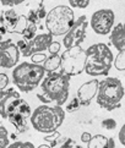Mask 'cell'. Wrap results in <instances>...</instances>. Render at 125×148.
Listing matches in <instances>:
<instances>
[{"label": "cell", "mask_w": 125, "mask_h": 148, "mask_svg": "<svg viewBox=\"0 0 125 148\" xmlns=\"http://www.w3.org/2000/svg\"><path fill=\"white\" fill-rule=\"evenodd\" d=\"M85 70L90 76H107L113 65V53L104 43H96L85 50Z\"/></svg>", "instance_id": "cell-1"}, {"label": "cell", "mask_w": 125, "mask_h": 148, "mask_svg": "<svg viewBox=\"0 0 125 148\" xmlns=\"http://www.w3.org/2000/svg\"><path fill=\"white\" fill-rule=\"evenodd\" d=\"M65 119V110L61 107H49L47 104L36 108L30 116L33 129L42 134H50L58 130Z\"/></svg>", "instance_id": "cell-2"}, {"label": "cell", "mask_w": 125, "mask_h": 148, "mask_svg": "<svg viewBox=\"0 0 125 148\" xmlns=\"http://www.w3.org/2000/svg\"><path fill=\"white\" fill-rule=\"evenodd\" d=\"M70 76L61 72H48L47 77L42 80L41 89L42 94L49 100V103L55 102L58 107L66 103L69 98Z\"/></svg>", "instance_id": "cell-3"}, {"label": "cell", "mask_w": 125, "mask_h": 148, "mask_svg": "<svg viewBox=\"0 0 125 148\" xmlns=\"http://www.w3.org/2000/svg\"><path fill=\"white\" fill-rule=\"evenodd\" d=\"M45 76V71L42 65L33 62H21L12 71V82L21 92H31L36 89Z\"/></svg>", "instance_id": "cell-4"}, {"label": "cell", "mask_w": 125, "mask_h": 148, "mask_svg": "<svg viewBox=\"0 0 125 148\" xmlns=\"http://www.w3.org/2000/svg\"><path fill=\"white\" fill-rule=\"evenodd\" d=\"M97 104L106 110H114L120 107L124 97V87L117 77H106L98 82Z\"/></svg>", "instance_id": "cell-5"}, {"label": "cell", "mask_w": 125, "mask_h": 148, "mask_svg": "<svg viewBox=\"0 0 125 148\" xmlns=\"http://www.w3.org/2000/svg\"><path fill=\"white\" fill-rule=\"evenodd\" d=\"M75 21L74 11L70 6L58 5L50 10L44 17L45 28L52 36H65Z\"/></svg>", "instance_id": "cell-6"}, {"label": "cell", "mask_w": 125, "mask_h": 148, "mask_svg": "<svg viewBox=\"0 0 125 148\" xmlns=\"http://www.w3.org/2000/svg\"><path fill=\"white\" fill-rule=\"evenodd\" d=\"M86 64V54L81 47H72L66 49L60 55V69L61 73L67 76L80 75L85 70Z\"/></svg>", "instance_id": "cell-7"}, {"label": "cell", "mask_w": 125, "mask_h": 148, "mask_svg": "<svg viewBox=\"0 0 125 148\" xmlns=\"http://www.w3.org/2000/svg\"><path fill=\"white\" fill-rule=\"evenodd\" d=\"M31 114H32V110H31L30 104L22 98H19L10 105L6 120H9L19 132H26L28 130L27 119L31 116Z\"/></svg>", "instance_id": "cell-8"}, {"label": "cell", "mask_w": 125, "mask_h": 148, "mask_svg": "<svg viewBox=\"0 0 125 148\" xmlns=\"http://www.w3.org/2000/svg\"><path fill=\"white\" fill-rule=\"evenodd\" d=\"M87 18L85 15L79 16L72 23L71 28L67 31L66 34L62 38V44L66 49H70L72 47H80L81 43L86 38V32H87Z\"/></svg>", "instance_id": "cell-9"}, {"label": "cell", "mask_w": 125, "mask_h": 148, "mask_svg": "<svg viewBox=\"0 0 125 148\" xmlns=\"http://www.w3.org/2000/svg\"><path fill=\"white\" fill-rule=\"evenodd\" d=\"M114 20H115V15L113 10L101 9L92 14L90 25L95 33L100 36H107L108 33H111L113 28Z\"/></svg>", "instance_id": "cell-10"}, {"label": "cell", "mask_w": 125, "mask_h": 148, "mask_svg": "<svg viewBox=\"0 0 125 148\" xmlns=\"http://www.w3.org/2000/svg\"><path fill=\"white\" fill-rule=\"evenodd\" d=\"M0 23L6 32L20 34H22L25 28L28 25L26 16H19L14 9H9L3 12L1 17H0Z\"/></svg>", "instance_id": "cell-11"}, {"label": "cell", "mask_w": 125, "mask_h": 148, "mask_svg": "<svg viewBox=\"0 0 125 148\" xmlns=\"http://www.w3.org/2000/svg\"><path fill=\"white\" fill-rule=\"evenodd\" d=\"M20 60V51L11 39L0 42V67L11 69L17 65Z\"/></svg>", "instance_id": "cell-12"}, {"label": "cell", "mask_w": 125, "mask_h": 148, "mask_svg": "<svg viewBox=\"0 0 125 148\" xmlns=\"http://www.w3.org/2000/svg\"><path fill=\"white\" fill-rule=\"evenodd\" d=\"M53 42V36L49 33H42L36 36L30 42H26V44L22 49L20 50V54L22 56H31L36 53H43L48 49V47Z\"/></svg>", "instance_id": "cell-13"}, {"label": "cell", "mask_w": 125, "mask_h": 148, "mask_svg": "<svg viewBox=\"0 0 125 148\" xmlns=\"http://www.w3.org/2000/svg\"><path fill=\"white\" fill-rule=\"evenodd\" d=\"M98 80H91L87 81L82 84V86L77 89V99L80 102V105H90L92 102V99L97 96V91H98Z\"/></svg>", "instance_id": "cell-14"}, {"label": "cell", "mask_w": 125, "mask_h": 148, "mask_svg": "<svg viewBox=\"0 0 125 148\" xmlns=\"http://www.w3.org/2000/svg\"><path fill=\"white\" fill-rule=\"evenodd\" d=\"M21 98L20 93L15 88H8L0 91V116L8 119V110L15 100Z\"/></svg>", "instance_id": "cell-15"}, {"label": "cell", "mask_w": 125, "mask_h": 148, "mask_svg": "<svg viewBox=\"0 0 125 148\" xmlns=\"http://www.w3.org/2000/svg\"><path fill=\"white\" fill-rule=\"evenodd\" d=\"M111 43L118 51L125 49V27L122 22H119L111 31Z\"/></svg>", "instance_id": "cell-16"}, {"label": "cell", "mask_w": 125, "mask_h": 148, "mask_svg": "<svg viewBox=\"0 0 125 148\" xmlns=\"http://www.w3.org/2000/svg\"><path fill=\"white\" fill-rule=\"evenodd\" d=\"M42 67L44 69L45 72H54L58 69H60V55H49L47 56V59L43 61Z\"/></svg>", "instance_id": "cell-17"}, {"label": "cell", "mask_w": 125, "mask_h": 148, "mask_svg": "<svg viewBox=\"0 0 125 148\" xmlns=\"http://www.w3.org/2000/svg\"><path fill=\"white\" fill-rule=\"evenodd\" d=\"M87 148H108V138L103 135L92 136L87 143Z\"/></svg>", "instance_id": "cell-18"}, {"label": "cell", "mask_w": 125, "mask_h": 148, "mask_svg": "<svg viewBox=\"0 0 125 148\" xmlns=\"http://www.w3.org/2000/svg\"><path fill=\"white\" fill-rule=\"evenodd\" d=\"M36 32H37V25L28 23L27 27H26L25 31L22 32V39L26 42H30L31 39H33L36 37Z\"/></svg>", "instance_id": "cell-19"}, {"label": "cell", "mask_w": 125, "mask_h": 148, "mask_svg": "<svg viewBox=\"0 0 125 148\" xmlns=\"http://www.w3.org/2000/svg\"><path fill=\"white\" fill-rule=\"evenodd\" d=\"M113 65L115 66L117 70L125 71V49L118 51V55L115 56V59H113Z\"/></svg>", "instance_id": "cell-20"}, {"label": "cell", "mask_w": 125, "mask_h": 148, "mask_svg": "<svg viewBox=\"0 0 125 148\" xmlns=\"http://www.w3.org/2000/svg\"><path fill=\"white\" fill-rule=\"evenodd\" d=\"M9 146V132L4 126H0V148H6Z\"/></svg>", "instance_id": "cell-21"}, {"label": "cell", "mask_w": 125, "mask_h": 148, "mask_svg": "<svg viewBox=\"0 0 125 148\" xmlns=\"http://www.w3.org/2000/svg\"><path fill=\"white\" fill-rule=\"evenodd\" d=\"M80 107H81V105H80L79 99H77V97H74L69 103L66 104V112H67V113H74V112H76V110L79 109Z\"/></svg>", "instance_id": "cell-22"}, {"label": "cell", "mask_w": 125, "mask_h": 148, "mask_svg": "<svg viewBox=\"0 0 125 148\" xmlns=\"http://www.w3.org/2000/svg\"><path fill=\"white\" fill-rule=\"evenodd\" d=\"M91 0H69V4L71 8H77V9H86L90 5Z\"/></svg>", "instance_id": "cell-23"}, {"label": "cell", "mask_w": 125, "mask_h": 148, "mask_svg": "<svg viewBox=\"0 0 125 148\" xmlns=\"http://www.w3.org/2000/svg\"><path fill=\"white\" fill-rule=\"evenodd\" d=\"M102 127L103 129H106V130H109V131H112L117 127V121L112 119V118H108V119H104L102 121Z\"/></svg>", "instance_id": "cell-24"}, {"label": "cell", "mask_w": 125, "mask_h": 148, "mask_svg": "<svg viewBox=\"0 0 125 148\" xmlns=\"http://www.w3.org/2000/svg\"><path fill=\"white\" fill-rule=\"evenodd\" d=\"M31 59H32V62H33V64L41 65V62L43 64V61L47 59V55L44 54V53H36V54L31 55Z\"/></svg>", "instance_id": "cell-25"}, {"label": "cell", "mask_w": 125, "mask_h": 148, "mask_svg": "<svg viewBox=\"0 0 125 148\" xmlns=\"http://www.w3.org/2000/svg\"><path fill=\"white\" fill-rule=\"evenodd\" d=\"M60 43L59 42H52L50 45L48 47V51H49V54L50 55H55V54H58V53L60 51Z\"/></svg>", "instance_id": "cell-26"}, {"label": "cell", "mask_w": 125, "mask_h": 148, "mask_svg": "<svg viewBox=\"0 0 125 148\" xmlns=\"http://www.w3.org/2000/svg\"><path fill=\"white\" fill-rule=\"evenodd\" d=\"M9 76L6 73H0V91H3V89H6V87L9 86Z\"/></svg>", "instance_id": "cell-27"}, {"label": "cell", "mask_w": 125, "mask_h": 148, "mask_svg": "<svg viewBox=\"0 0 125 148\" xmlns=\"http://www.w3.org/2000/svg\"><path fill=\"white\" fill-rule=\"evenodd\" d=\"M26 0H0L4 6H9V8H12V6H16V5H20L22 4Z\"/></svg>", "instance_id": "cell-28"}, {"label": "cell", "mask_w": 125, "mask_h": 148, "mask_svg": "<svg viewBox=\"0 0 125 148\" xmlns=\"http://www.w3.org/2000/svg\"><path fill=\"white\" fill-rule=\"evenodd\" d=\"M59 136H60V134L55 131V132H53V135H52V136H45V137H44V141L49 142V143H50V147H53V146H56V141H55V138H58Z\"/></svg>", "instance_id": "cell-29"}, {"label": "cell", "mask_w": 125, "mask_h": 148, "mask_svg": "<svg viewBox=\"0 0 125 148\" xmlns=\"http://www.w3.org/2000/svg\"><path fill=\"white\" fill-rule=\"evenodd\" d=\"M37 11V16H38V20H41V18H44L45 17V15H47V12H45V9H44V6L41 4V6L36 10Z\"/></svg>", "instance_id": "cell-30"}, {"label": "cell", "mask_w": 125, "mask_h": 148, "mask_svg": "<svg viewBox=\"0 0 125 148\" xmlns=\"http://www.w3.org/2000/svg\"><path fill=\"white\" fill-rule=\"evenodd\" d=\"M92 138V135L90 134V132H83V134L81 135V141L83 142V143H88L90 142V140Z\"/></svg>", "instance_id": "cell-31"}, {"label": "cell", "mask_w": 125, "mask_h": 148, "mask_svg": "<svg viewBox=\"0 0 125 148\" xmlns=\"http://www.w3.org/2000/svg\"><path fill=\"white\" fill-rule=\"evenodd\" d=\"M119 141H120V143L123 146L125 145V125L120 129V131H119Z\"/></svg>", "instance_id": "cell-32"}, {"label": "cell", "mask_w": 125, "mask_h": 148, "mask_svg": "<svg viewBox=\"0 0 125 148\" xmlns=\"http://www.w3.org/2000/svg\"><path fill=\"white\" fill-rule=\"evenodd\" d=\"M20 148H36V147L33 146V143H31V142H21Z\"/></svg>", "instance_id": "cell-33"}, {"label": "cell", "mask_w": 125, "mask_h": 148, "mask_svg": "<svg viewBox=\"0 0 125 148\" xmlns=\"http://www.w3.org/2000/svg\"><path fill=\"white\" fill-rule=\"evenodd\" d=\"M21 147V142H14V143L9 145L6 148H20Z\"/></svg>", "instance_id": "cell-34"}, {"label": "cell", "mask_w": 125, "mask_h": 148, "mask_svg": "<svg viewBox=\"0 0 125 148\" xmlns=\"http://www.w3.org/2000/svg\"><path fill=\"white\" fill-rule=\"evenodd\" d=\"M114 140L113 138H108V148H114Z\"/></svg>", "instance_id": "cell-35"}, {"label": "cell", "mask_w": 125, "mask_h": 148, "mask_svg": "<svg viewBox=\"0 0 125 148\" xmlns=\"http://www.w3.org/2000/svg\"><path fill=\"white\" fill-rule=\"evenodd\" d=\"M60 148H72V142L69 140V143H65V145H62Z\"/></svg>", "instance_id": "cell-36"}, {"label": "cell", "mask_w": 125, "mask_h": 148, "mask_svg": "<svg viewBox=\"0 0 125 148\" xmlns=\"http://www.w3.org/2000/svg\"><path fill=\"white\" fill-rule=\"evenodd\" d=\"M37 148H52L49 145H41V146H38Z\"/></svg>", "instance_id": "cell-37"}, {"label": "cell", "mask_w": 125, "mask_h": 148, "mask_svg": "<svg viewBox=\"0 0 125 148\" xmlns=\"http://www.w3.org/2000/svg\"><path fill=\"white\" fill-rule=\"evenodd\" d=\"M1 40H3V36H1V34H0V42H1Z\"/></svg>", "instance_id": "cell-38"}, {"label": "cell", "mask_w": 125, "mask_h": 148, "mask_svg": "<svg viewBox=\"0 0 125 148\" xmlns=\"http://www.w3.org/2000/svg\"><path fill=\"white\" fill-rule=\"evenodd\" d=\"M76 148H82V147H80V146H77V145H76Z\"/></svg>", "instance_id": "cell-39"}, {"label": "cell", "mask_w": 125, "mask_h": 148, "mask_svg": "<svg viewBox=\"0 0 125 148\" xmlns=\"http://www.w3.org/2000/svg\"><path fill=\"white\" fill-rule=\"evenodd\" d=\"M0 120H1V116H0Z\"/></svg>", "instance_id": "cell-40"}]
</instances>
